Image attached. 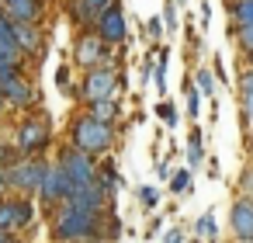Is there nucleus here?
Returning <instances> with one entry per match:
<instances>
[{
	"label": "nucleus",
	"instance_id": "nucleus-1",
	"mask_svg": "<svg viewBox=\"0 0 253 243\" xmlns=\"http://www.w3.org/2000/svg\"><path fill=\"white\" fill-rule=\"evenodd\" d=\"M70 146L87 153V156H108L111 146H115V125H101L94 122L87 111H80L73 122H70Z\"/></svg>",
	"mask_w": 253,
	"mask_h": 243
},
{
	"label": "nucleus",
	"instance_id": "nucleus-2",
	"mask_svg": "<svg viewBox=\"0 0 253 243\" xmlns=\"http://www.w3.org/2000/svg\"><path fill=\"white\" fill-rule=\"evenodd\" d=\"M101 226H104L101 215H87V212H77V208H70V205H59V212L52 215V236H56L59 243L101 240Z\"/></svg>",
	"mask_w": 253,
	"mask_h": 243
},
{
	"label": "nucleus",
	"instance_id": "nucleus-3",
	"mask_svg": "<svg viewBox=\"0 0 253 243\" xmlns=\"http://www.w3.org/2000/svg\"><path fill=\"white\" fill-rule=\"evenodd\" d=\"M45 170H49V163L42 156H21L18 163H7L4 167V177H7V188H14V191H21L28 198V194H35L42 188Z\"/></svg>",
	"mask_w": 253,
	"mask_h": 243
},
{
	"label": "nucleus",
	"instance_id": "nucleus-4",
	"mask_svg": "<svg viewBox=\"0 0 253 243\" xmlns=\"http://www.w3.org/2000/svg\"><path fill=\"white\" fill-rule=\"evenodd\" d=\"M49 143H52L49 118H45V115H28V118L18 125L14 153H18V156H42V149H45Z\"/></svg>",
	"mask_w": 253,
	"mask_h": 243
},
{
	"label": "nucleus",
	"instance_id": "nucleus-5",
	"mask_svg": "<svg viewBox=\"0 0 253 243\" xmlns=\"http://www.w3.org/2000/svg\"><path fill=\"white\" fill-rule=\"evenodd\" d=\"M80 101L97 104V101H118V70L115 66H97L87 70L80 80Z\"/></svg>",
	"mask_w": 253,
	"mask_h": 243
},
{
	"label": "nucleus",
	"instance_id": "nucleus-6",
	"mask_svg": "<svg viewBox=\"0 0 253 243\" xmlns=\"http://www.w3.org/2000/svg\"><path fill=\"white\" fill-rule=\"evenodd\" d=\"M56 163H59V170L70 177L73 191L97 184V160H94V156H87V153H80V149H73V146H63Z\"/></svg>",
	"mask_w": 253,
	"mask_h": 243
},
{
	"label": "nucleus",
	"instance_id": "nucleus-7",
	"mask_svg": "<svg viewBox=\"0 0 253 243\" xmlns=\"http://www.w3.org/2000/svg\"><path fill=\"white\" fill-rule=\"evenodd\" d=\"M73 59L84 70H97V66H111V46L101 42L97 32H84L73 46Z\"/></svg>",
	"mask_w": 253,
	"mask_h": 243
},
{
	"label": "nucleus",
	"instance_id": "nucleus-8",
	"mask_svg": "<svg viewBox=\"0 0 253 243\" xmlns=\"http://www.w3.org/2000/svg\"><path fill=\"white\" fill-rule=\"evenodd\" d=\"M35 222L32 198H0V233H18Z\"/></svg>",
	"mask_w": 253,
	"mask_h": 243
},
{
	"label": "nucleus",
	"instance_id": "nucleus-9",
	"mask_svg": "<svg viewBox=\"0 0 253 243\" xmlns=\"http://www.w3.org/2000/svg\"><path fill=\"white\" fill-rule=\"evenodd\" d=\"M0 97H4V104L28 108L35 101V87H32V80L21 70H4L0 73Z\"/></svg>",
	"mask_w": 253,
	"mask_h": 243
},
{
	"label": "nucleus",
	"instance_id": "nucleus-10",
	"mask_svg": "<svg viewBox=\"0 0 253 243\" xmlns=\"http://www.w3.org/2000/svg\"><path fill=\"white\" fill-rule=\"evenodd\" d=\"M94 32L101 35L104 46H122L125 35H128V32H125V11H122L118 4H111V7L94 21Z\"/></svg>",
	"mask_w": 253,
	"mask_h": 243
},
{
	"label": "nucleus",
	"instance_id": "nucleus-11",
	"mask_svg": "<svg viewBox=\"0 0 253 243\" xmlns=\"http://www.w3.org/2000/svg\"><path fill=\"white\" fill-rule=\"evenodd\" d=\"M39 194H42V201L45 205H63V201H70V194H73V184H70V177L59 170V163H52L49 170H45V181H42V188H39Z\"/></svg>",
	"mask_w": 253,
	"mask_h": 243
},
{
	"label": "nucleus",
	"instance_id": "nucleus-12",
	"mask_svg": "<svg viewBox=\"0 0 253 243\" xmlns=\"http://www.w3.org/2000/svg\"><path fill=\"white\" fill-rule=\"evenodd\" d=\"M108 201H111V194H108L101 184H90V188L73 191L70 201H63V205H70V208H77V212H87V215H104Z\"/></svg>",
	"mask_w": 253,
	"mask_h": 243
},
{
	"label": "nucleus",
	"instance_id": "nucleus-13",
	"mask_svg": "<svg viewBox=\"0 0 253 243\" xmlns=\"http://www.w3.org/2000/svg\"><path fill=\"white\" fill-rule=\"evenodd\" d=\"M0 11H4L14 25H42L45 4L42 0H0Z\"/></svg>",
	"mask_w": 253,
	"mask_h": 243
},
{
	"label": "nucleus",
	"instance_id": "nucleus-14",
	"mask_svg": "<svg viewBox=\"0 0 253 243\" xmlns=\"http://www.w3.org/2000/svg\"><path fill=\"white\" fill-rule=\"evenodd\" d=\"M229 222H232V233H236V240H243V243H253V198L239 194V198L232 201Z\"/></svg>",
	"mask_w": 253,
	"mask_h": 243
},
{
	"label": "nucleus",
	"instance_id": "nucleus-15",
	"mask_svg": "<svg viewBox=\"0 0 253 243\" xmlns=\"http://www.w3.org/2000/svg\"><path fill=\"white\" fill-rule=\"evenodd\" d=\"M18 32V49L25 56H39L42 46H45V35H42V25H14Z\"/></svg>",
	"mask_w": 253,
	"mask_h": 243
},
{
	"label": "nucleus",
	"instance_id": "nucleus-16",
	"mask_svg": "<svg viewBox=\"0 0 253 243\" xmlns=\"http://www.w3.org/2000/svg\"><path fill=\"white\" fill-rule=\"evenodd\" d=\"M0 52L11 56V59H21L25 63V52L18 49V32H14V21L0 11Z\"/></svg>",
	"mask_w": 253,
	"mask_h": 243
},
{
	"label": "nucleus",
	"instance_id": "nucleus-17",
	"mask_svg": "<svg viewBox=\"0 0 253 243\" xmlns=\"http://www.w3.org/2000/svg\"><path fill=\"white\" fill-rule=\"evenodd\" d=\"M239 104H243V122L253 132V70H246L239 77Z\"/></svg>",
	"mask_w": 253,
	"mask_h": 243
},
{
	"label": "nucleus",
	"instance_id": "nucleus-18",
	"mask_svg": "<svg viewBox=\"0 0 253 243\" xmlns=\"http://www.w3.org/2000/svg\"><path fill=\"white\" fill-rule=\"evenodd\" d=\"M84 111H87L94 122H101V125H115L118 115H122V111H118V101H97V104H87Z\"/></svg>",
	"mask_w": 253,
	"mask_h": 243
},
{
	"label": "nucleus",
	"instance_id": "nucleus-19",
	"mask_svg": "<svg viewBox=\"0 0 253 243\" xmlns=\"http://www.w3.org/2000/svg\"><path fill=\"white\" fill-rule=\"evenodd\" d=\"M97 184H101V188H104V191H108V194L115 198V191H118L122 177H118V163H115L111 156H108V160H104V163L97 167Z\"/></svg>",
	"mask_w": 253,
	"mask_h": 243
},
{
	"label": "nucleus",
	"instance_id": "nucleus-20",
	"mask_svg": "<svg viewBox=\"0 0 253 243\" xmlns=\"http://www.w3.org/2000/svg\"><path fill=\"white\" fill-rule=\"evenodd\" d=\"M201 160H205V136H201V129L194 125V132H191V139H187V170H198Z\"/></svg>",
	"mask_w": 253,
	"mask_h": 243
},
{
	"label": "nucleus",
	"instance_id": "nucleus-21",
	"mask_svg": "<svg viewBox=\"0 0 253 243\" xmlns=\"http://www.w3.org/2000/svg\"><path fill=\"white\" fill-rule=\"evenodd\" d=\"M229 14H232L236 28H250V25H253V0H232V4H229Z\"/></svg>",
	"mask_w": 253,
	"mask_h": 243
},
{
	"label": "nucleus",
	"instance_id": "nucleus-22",
	"mask_svg": "<svg viewBox=\"0 0 253 243\" xmlns=\"http://www.w3.org/2000/svg\"><path fill=\"white\" fill-rule=\"evenodd\" d=\"M194 236L201 240V236H208V240H215L218 236V226H215V212H205L198 222H194Z\"/></svg>",
	"mask_w": 253,
	"mask_h": 243
},
{
	"label": "nucleus",
	"instance_id": "nucleus-23",
	"mask_svg": "<svg viewBox=\"0 0 253 243\" xmlns=\"http://www.w3.org/2000/svg\"><path fill=\"white\" fill-rule=\"evenodd\" d=\"M167 59H170V52L160 49V52H156V70H153V73H156V91H160V94H167Z\"/></svg>",
	"mask_w": 253,
	"mask_h": 243
},
{
	"label": "nucleus",
	"instance_id": "nucleus-24",
	"mask_svg": "<svg viewBox=\"0 0 253 243\" xmlns=\"http://www.w3.org/2000/svg\"><path fill=\"white\" fill-rule=\"evenodd\" d=\"M198 94L201 97H215V73L211 70H198Z\"/></svg>",
	"mask_w": 253,
	"mask_h": 243
},
{
	"label": "nucleus",
	"instance_id": "nucleus-25",
	"mask_svg": "<svg viewBox=\"0 0 253 243\" xmlns=\"http://www.w3.org/2000/svg\"><path fill=\"white\" fill-rule=\"evenodd\" d=\"M156 115H160V122L170 125V129H177V122H180V115H177V108H173L170 101H160V104H156Z\"/></svg>",
	"mask_w": 253,
	"mask_h": 243
},
{
	"label": "nucleus",
	"instance_id": "nucleus-26",
	"mask_svg": "<svg viewBox=\"0 0 253 243\" xmlns=\"http://www.w3.org/2000/svg\"><path fill=\"white\" fill-rule=\"evenodd\" d=\"M139 201H142V208H146V212H153V208L160 205V191L146 184V188H139Z\"/></svg>",
	"mask_w": 253,
	"mask_h": 243
},
{
	"label": "nucleus",
	"instance_id": "nucleus-27",
	"mask_svg": "<svg viewBox=\"0 0 253 243\" xmlns=\"http://www.w3.org/2000/svg\"><path fill=\"white\" fill-rule=\"evenodd\" d=\"M232 35H236V42L243 46V52L253 56V25H250V28H232Z\"/></svg>",
	"mask_w": 253,
	"mask_h": 243
},
{
	"label": "nucleus",
	"instance_id": "nucleus-28",
	"mask_svg": "<svg viewBox=\"0 0 253 243\" xmlns=\"http://www.w3.org/2000/svg\"><path fill=\"white\" fill-rule=\"evenodd\" d=\"M187 184H191V170H177V174L170 177V191H173V194L187 191Z\"/></svg>",
	"mask_w": 253,
	"mask_h": 243
},
{
	"label": "nucleus",
	"instance_id": "nucleus-29",
	"mask_svg": "<svg viewBox=\"0 0 253 243\" xmlns=\"http://www.w3.org/2000/svg\"><path fill=\"white\" fill-rule=\"evenodd\" d=\"M163 28L177 32V4H173V0H167V7H163Z\"/></svg>",
	"mask_w": 253,
	"mask_h": 243
},
{
	"label": "nucleus",
	"instance_id": "nucleus-30",
	"mask_svg": "<svg viewBox=\"0 0 253 243\" xmlns=\"http://www.w3.org/2000/svg\"><path fill=\"white\" fill-rule=\"evenodd\" d=\"M187 115L198 122V115H201V94L194 91V87H187Z\"/></svg>",
	"mask_w": 253,
	"mask_h": 243
},
{
	"label": "nucleus",
	"instance_id": "nucleus-31",
	"mask_svg": "<svg viewBox=\"0 0 253 243\" xmlns=\"http://www.w3.org/2000/svg\"><path fill=\"white\" fill-rule=\"evenodd\" d=\"M146 35H149V39H163V35H167V28H163V18H149V25H146Z\"/></svg>",
	"mask_w": 253,
	"mask_h": 243
},
{
	"label": "nucleus",
	"instance_id": "nucleus-32",
	"mask_svg": "<svg viewBox=\"0 0 253 243\" xmlns=\"http://www.w3.org/2000/svg\"><path fill=\"white\" fill-rule=\"evenodd\" d=\"M56 87H59L63 94L73 91V87H70V66H59V70H56Z\"/></svg>",
	"mask_w": 253,
	"mask_h": 243
},
{
	"label": "nucleus",
	"instance_id": "nucleus-33",
	"mask_svg": "<svg viewBox=\"0 0 253 243\" xmlns=\"http://www.w3.org/2000/svg\"><path fill=\"white\" fill-rule=\"evenodd\" d=\"M111 4H118V0H87V7H90V14H94V18H101Z\"/></svg>",
	"mask_w": 253,
	"mask_h": 243
},
{
	"label": "nucleus",
	"instance_id": "nucleus-34",
	"mask_svg": "<svg viewBox=\"0 0 253 243\" xmlns=\"http://www.w3.org/2000/svg\"><path fill=\"white\" fill-rule=\"evenodd\" d=\"M153 70H156V56H146V59H142V66H139V80H142V84H146V80H149V73H153Z\"/></svg>",
	"mask_w": 253,
	"mask_h": 243
},
{
	"label": "nucleus",
	"instance_id": "nucleus-35",
	"mask_svg": "<svg viewBox=\"0 0 253 243\" xmlns=\"http://www.w3.org/2000/svg\"><path fill=\"white\" fill-rule=\"evenodd\" d=\"M21 66H25L21 59H11V56L0 52V73H4V70H21Z\"/></svg>",
	"mask_w": 253,
	"mask_h": 243
},
{
	"label": "nucleus",
	"instance_id": "nucleus-36",
	"mask_svg": "<svg viewBox=\"0 0 253 243\" xmlns=\"http://www.w3.org/2000/svg\"><path fill=\"white\" fill-rule=\"evenodd\" d=\"M11 160H14V149H11L7 143H0V167H7Z\"/></svg>",
	"mask_w": 253,
	"mask_h": 243
},
{
	"label": "nucleus",
	"instance_id": "nucleus-37",
	"mask_svg": "<svg viewBox=\"0 0 253 243\" xmlns=\"http://www.w3.org/2000/svg\"><path fill=\"white\" fill-rule=\"evenodd\" d=\"M163 243H184V233L180 229H170V233H163Z\"/></svg>",
	"mask_w": 253,
	"mask_h": 243
},
{
	"label": "nucleus",
	"instance_id": "nucleus-38",
	"mask_svg": "<svg viewBox=\"0 0 253 243\" xmlns=\"http://www.w3.org/2000/svg\"><path fill=\"white\" fill-rule=\"evenodd\" d=\"M243 191H246V198H253V170L243 174Z\"/></svg>",
	"mask_w": 253,
	"mask_h": 243
},
{
	"label": "nucleus",
	"instance_id": "nucleus-39",
	"mask_svg": "<svg viewBox=\"0 0 253 243\" xmlns=\"http://www.w3.org/2000/svg\"><path fill=\"white\" fill-rule=\"evenodd\" d=\"M156 174L167 181V177H170V160H160V163H156Z\"/></svg>",
	"mask_w": 253,
	"mask_h": 243
},
{
	"label": "nucleus",
	"instance_id": "nucleus-40",
	"mask_svg": "<svg viewBox=\"0 0 253 243\" xmlns=\"http://www.w3.org/2000/svg\"><path fill=\"white\" fill-rule=\"evenodd\" d=\"M0 243H21V240H18L14 233H0Z\"/></svg>",
	"mask_w": 253,
	"mask_h": 243
},
{
	"label": "nucleus",
	"instance_id": "nucleus-41",
	"mask_svg": "<svg viewBox=\"0 0 253 243\" xmlns=\"http://www.w3.org/2000/svg\"><path fill=\"white\" fill-rule=\"evenodd\" d=\"M4 188H7V177H4V167H0V194H4Z\"/></svg>",
	"mask_w": 253,
	"mask_h": 243
},
{
	"label": "nucleus",
	"instance_id": "nucleus-42",
	"mask_svg": "<svg viewBox=\"0 0 253 243\" xmlns=\"http://www.w3.org/2000/svg\"><path fill=\"white\" fill-rule=\"evenodd\" d=\"M246 59H250V70H253V56H246Z\"/></svg>",
	"mask_w": 253,
	"mask_h": 243
},
{
	"label": "nucleus",
	"instance_id": "nucleus-43",
	"mask_svg": "<svg viewBox=\"0 0 253 243\" xmlns=\"http://www.w3.org/2000/svg\"><path fill=\"white\" fill-rule=\"evenodd\" d=\"M0 111H4V97H0Z\"/></svg>",
	"mask_w": 253,
	"mask_h": 243
},
{
	"label": "nucleus",
	"instance_id": "nucleus-44",
	"mask_svg": "<svg viewBox=\"0 0 253 243\" xmlns=\"http://www.w3.org/2000/svg\"><path fill=\"white\" fill-rule=\"evenodd\" d=\"M194 243H201V240H194Z\"/></svg>",
	"mask_w": 253,
	"mask_h": 243
},
{
	"label": "nucleus",
	"instance_id": "nucleus-45",
	"mask_svg": "<svg viewBox=\"0 0 253 243\" xmlns=\"http://www.w3.org/2000/svg\"><path fill=\"white\" fill-rule=\"evenodd\" d=\"M42 4H45V0H42Z\"/></svg>",
	"mask_w": 253,
	"mask_h": 243
}]
</instances>
